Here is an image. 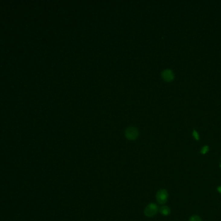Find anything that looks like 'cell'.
<instances>
[{"mask_svg":"<svg viewBox=\"0 0 221 221\" xmlns=\"http://www.w3.org/2000/svg\"><path fill=\"white\" fill-rule=\"evenodd\" d=\"M158 211V206L154 204V203H151L149 204L146 208L145 209L144 213L145 215L148 216V217H151L155 215Z\"/></svg>","mask_w":221,"mask_h":221,"instance_id":"cell-1","label":"cell"},{"mask_svg":"<svg viewBox=\"0 0 221 221\" xmlns=\"http://www.w3.org/2000/svg\"><path fill=\"white\" fill-rule=\"evenodd\" d=\"M169 194L165 189H161L157 193L156 199L158 202L160 204H164L167 201Z\"/></svg>","mask_w":221,"mask_h":221,"instance_id":"cell-2","label":"cell"},{"mask_svg":"<svg viewBox=\"0 0 221 221\" xmlns=\"http://www.w3.org/2000/svg\"><path fill=\"white\" fill-rule=\"evenodd\" d=\"M125 136L129 139L134 140L138 136V130L135 127H130L126 129Z\"/></svg>","mask_w":221,"mask_h":221,"instance_id":"cell-3","label":"cell"},{"mask_svg":"<svg viewBox=\"0 0 221 221\" xmlns=\"http://www.w3.org/2000/svg\"><path fill=\"white\" fill-rule=\"evenodd\" d=\"M162 77L163 80L167 82H171L175 78V75L172 70L167 69L162 73Z\"/></svg>","mask_w":221,"mask_h":221,"instance_id":"cell-4","label":"cell"},{"mask_svg":"<svg viewBox=\"0 0 221 221\" xmlns=\"http://www.w3.org/2000/svg\"><path fill=\"white\" fill-rule=\"evenodd\" d=\"M160 212L161 214L166 216V215H168L170 213L171 210H170V208L169 207H167L166 206H162L160 207Z\"/></svg>","mask_w":221,"mask_h":221,"instance_id":"cell-5","label":"cell"},{"mask_svg":"<svg viewBox=\"0 0 221 221\" xmlns=\"http://www.w3.org/2000/svg\"><path fill=\"white\" fill-rule=\"evenodd\" d=\"M189 221H202L201 218L197 215H193L189 219Z\"/></svg>","mask_w":221,"mask_h":221,"instance_id":"cell-6","label":"cell"},{"mask_svg":"<svg viewBox=\"0 0 221 221\" xmlns=\"http://www.w3.org/2000/svg\"><path fill=\"white\" fill-rule=\"evenodd\" d=\"M208 151H209V147H208V146H204V147L202 149L200 152H201L202 154H204Z\"/></svg>","mask_w":221,"mask_h":221,"instance_id":"cell-7","label":"cell"},{"mask_svg":"<svg viewBox=\"0 0 221 221\" xmlns=\"http://www.w3.org/2000/svg\"><path fill=\"white\" fill-rule=\"evenodd\" d=\"M193 136L194 138H195L197 140H198L199 139V135H198V132L195 130H193Z\"/></svg>","mask_w":221,"mask_h":221,"instance_id":"cell-8","label":"cell"},{"mask_svg":"<svg viewBox=\"0 0 221 221\" xmlns=\"http://www.w3.org/2000/svg\"><path fill=\"white\" fill-rule=\"evenodd\" d=\"M217 190H218V191H219L220 193H221V186H219V187L217 188Z\"/></svg>","mask_w":221,"mask_h":221,"instance_id":"cell-9","label":"cell"},{"mask_svg":"<svg viewBox=\"0 0 221 221\" xmlns=\"http://www.w3.org/2000/svg\"><path fill=\"white\" fill-rule=\"evenodd\" d=\"M220 167H221V165H220Z\"/></svg>","mask_w":221,"mask_h":221,"instance_id":"cell-10","label":"cell"}]
</instances>
